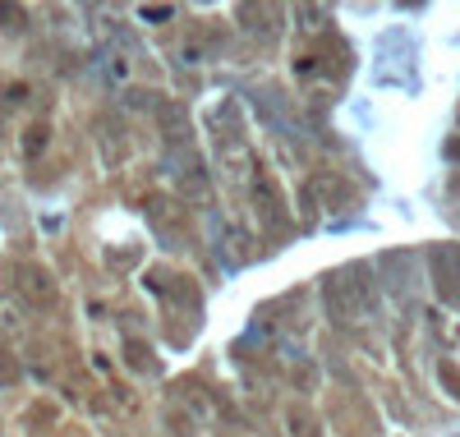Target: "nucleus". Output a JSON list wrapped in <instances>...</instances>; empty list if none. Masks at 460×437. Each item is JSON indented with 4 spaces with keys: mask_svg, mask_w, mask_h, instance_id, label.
<instances>
[{
    "mask_svg": "<svg viewBox=\"0 0 460 437\" xmlns=\"http://www.w3.org/2000/svg\"><path fill=\"white\" fill-rule=\"evenodd\" d=\"M442 382L451 387V396H456V401H460V378H456V369H451V364H442Z\"/></svg>",
    "mask_w": 460,
    "mask_h": 437,
    "instance_id": "nucleus-10",
    "label": "nucleus"
},
{
    "mask_svg": "<svg viewBox=\"0 0 460 437\" xmlns=\"http://www.w3.org/2000/svg\"><path fill=\"white\" fill-rule=\"evenodd\" d=\"M152 221L166 226V230H180L184 226V208L171 203V198H152Z\"/></svg>",
    "mask_w": 460,
    "mask_h": 437,
    "instance_id": "nucleus-6",
    "label": "nucleus"
},
{
    "mask_svg": "<svg viewBox=\"0 0 460 437\" xmlns=\"http://www.w3.org/2000/svg\"><path fill=\"white\" fill-rule=\"evenodd\" d=\"M281 424H286V437H318V415L304 401H290L281 410Z\"/></svg>",
    "mask_w": 460,
    "mask_h": 437,
    "instance_id": "nucleus-4",
    "label": "nucleus"
},
{
    "mask_svg": "<svg viewBox=\"0 0 460 437\" xmlns=\"http://www.w3.org/2000/svg\"><path fill=\"white\" fill-rule=\"evenodd\" d=\"M47 143H51V125L47 120H37V125L23 129V156H42Z\"/></svg>",
    "mask_w": 460,
    "mask_h": 437,
    "instance_id": "nucleus-7",
    "label": "nucleus"
},
{
    "mask_svg": "<svg viewBox=\"0 0 460 437\" xmlns=\"http://www.w3.org/2000/svg\"><path fill=\"white\" fill-rule=\"evenodd\" d=\"M323 304L332 313V323H341V327H364L377 317V290H373V281H364L359 267L332 272L323 281Z\"/></svg>",
    "mask_w": 460,
    "mask_h": 437,
    "instance_id": "nucleus-1",
    "label": "nucleus"
},
{
    "mask_svg": "<svg viewBox=\"0 0 460 437\" xmlns=\"http://www.w3.org/2000/svg\"><path fill=\"white\" fill-rule=\"evenodd\" d=\"M0 332H19V313H14V304H5V299H0Z\"/></svg>",
    "mask_w": 460,
    "mask_h": 437,
    "instance_id": "nucleus-9",
    "label": "nucleus"
},
{
    "mask_svg": "<svg viewBox=\"0 0 460 437\" xmlns=\"http://www.w3.org/2000/svg\"><path fill=\"white\" fill-rule=\"evenodd\" d=\"M0 382H5V387L19 382V364H14V354H10V350H0Z\"/></svg>",
    "mask_w": 460,
    "mask_h": 437,
    "instance_id": "nucleus-8",
    "label": "nucleus"
},
{
    "mask_svg": "<svg viewBox=\"0 0 460 437\" xmlns=\"http://www.w3.org/2000/svg\"><path fill=\"white\" fill-rule=\"evenodd\" d=\"M157 120H162V129H166L171 143H180L189 134V120H184V106L180 102H157Z\"/></svg>",
    "mask_w": 460,
    "mask_h": 437,
    "instance_id": "nucleus-5",
    "label": "nucleus"
},
{
    "mask_svg": "<svg viewBox=\"0 0 460 437\" xmlns=\"http://www.w3.org/2000/svg\"><path fill=\"white\" fill-rule=\"evenodd\" d=\"M221 166H226V180L235 184V189H253V180L262 175V171H258V156H253L240 138L221 143Z\"/></svg>",
    "mask_w": 460,
    "mask_h": 437,
    "instance_id": "nucleus-3",
    "label": "nucleus"
},
{
    "mask_svg": "<svg viewBox=\"0 0 460 437\" xmlns=\"http://www.w3.org/2000/svg\"><path fill=\"white\" fill-rule=\"evenodd\" d=\"M14 286H19V295L28 299V304H37V308H51L56 304V281H51V272L47 267H37V263H19L14 267Z\"/></svg>",
    "mask_w": 460,
    "mask_h": 437,
    "instance_id": "nucleus-2",
    "label": "nucleus"
}]
</instances>
